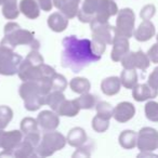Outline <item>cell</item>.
Masks as SVG:
<instances>
[{
	"label": "cell",
	"mask_w": 158,
	"mask_h": 158,
	"mask_svg": "<svg viewBox=\"0 0 158 158\" xmlns=\"http://www.w3.org/2000/svg\"><path fill=\"white\" fill-rule=\"evenodd\" d=\"M118 142L123 148L125 149H132L136 146L138 142V133L133 130H123L119 134Z\"/></svg>",
	"instance_id": "obj_25"
},
{
	"label": "cell",
	"mask_w": 158,
	"mask_h": 158,
	"mask_svg": "<svg viewBox=\"0 0 158 158\" xmlns=\"http://www.w3.org/2000/svg\"><path fill=\"white\" fill-rule=\"evenodd\" d=\"M54 74V68L44 64L42 55L38 52V50H33V49L22 61L18 72L19 77L23 81L27 80L42 81L46 79H50Z\"/></svg>",
	"instance_id": "obj_2"
},
{
	"label": "cell",
	"mask_w": 158,
	"mask_h": 158,
	"mask_svg": "<svg viewBox=\"0 0 158 158\" xmlns=\"http://www.w3.org/2000/svg\"><path fill=\"white\" fill-rule=\"evenodd\" d=\"M158 95V90L154 89L148 84H138L132 89V98L136 102L149 101Z\"/></svg>",
	"instance_id": "obj_17"
},
{
	"label": "cell",
	"mask_w": 158,
	"mask_h": 158,
	"mask_svg": "<svg viewBox=\"0 0 158 158\" xmlns=\"http://www.w3.org/2000/svg\"><path fill=\"white\" fill-rule=\"evenodd\" d=\"M20 126L23 134L39 131V125H38L37 119H34L31 117H25L24 119H22Z\"/></svg>",
	"instance_id": "obj_31"
},
{
	"label": "cell",
	"mask_w": 158,
	"mask_h": 158,
	"mask_svg": "<svg viewBox=\"0 0 158 158\" xmlns=\"http://www.w3.org/2000/svg\"><path fill=\"white\" fill-rule=\"evenodd\" d=\"M121 88V81L120 78L116 76L107 77L103 79L101 82V90L107 97H113L116 95L120 91Z\"/></svg>",
	"instance_id": "obj_22"
},
{
	"label": "cell",
	"mask_w": 158,
	"mask_h": 158,
	"mask_svg": "<svg viewBox=\"0 0 158 158\" xmlns=\"http://www.w3.org/2000/svg\"><path fill=\"white\" fill-rule=\"evenodd\" d=\"M144 113L146 118L149 121L153 123H158V103L155 101H151L149 100L144 107Z\"/></svg>",
	"instance_id": "obj_33"
},
{
	"label": "cell",
	"mask_w": 158,
	"mask_h": 158,
	"mask_svg": "<svg viewBox=\"0 0 158 158\" xmlns=\"http://www.w3.org/2000/svg\"><path fill=\"white\" fill-rule=\"evenodd\" d=\"M136 147L140 152H154L158 149V131L154 128L144 127L138 132Z\"/></svg>",
	"instance_id": "obj_10"
},
{
	"label": "cell",
	"mask_w": 158,
	"mask_h": 158,
	"mask_svg": "<svg viewBox=\"0 0 158 158\" xmlns=\"http://www.w3.org/2000/svg\"><path fill=\"white\" fill-rule=\"evenodd\" d=\"M5 37L0 44L10 49H15L19 46H29L33 50L39 49V41L35 38L34 34L27 29L21 28L18 23L9 22L5 25Z\"/></svg>",
	"instance_id": "obj_5"
},
{
	"label": "cell",
	"mask_w": 158,
	"mask_h": 158,
	"mask_svg": "<svg viewBox=\"0 0 158 158\" xmlns=\"http://www.w3.org/2000/svg\"><path fill=\"white\" fill-rule=\"evenodd\" d=\"M97 54L90 39H79L77 36H67L62 40L61 65L73 73L81 72L85 67L101 60Z\"/></svg>",
	"instance_id": "obj_1"
},
{
	"label": "cell",
	"mask_w": 158,
	"mask_h": 158,
	"mask_svg": "<svg viewBox=\"0 0 158 158\" xmlns=\"http://www.w3.org/2000/svg\"><path fill=\"white\" fill-rule=\"evenodd\" d=\"M22 61L23 57L14 52L13 49L0 44V75L13 76L18 74Z\"/></svg>",
	"instance_id": "obj_7"
},
{
	"label": "cell",
	"mask_w": 158,
	"mask_h": 158,
	"mask_svg": "<svg viewBox=\"0 0 158 158\" xmlns=\"http://www.w3.org/2000/svg\"><path fill=\"white\" fill-rule=\"evenodd\" d=\"M92 31V40L101 42L104 44H113L114 38L116 36V29L108 22H99L93 21L90 23Z\"/></svg>",
	"instance_id": "obj_9"
},
{
	"label": "cell",
	"mask_w": 158,
	"mask_h": 158,
	"mask_svg": "<svg viewBox=\"0 0 158 158\" xmlns=\"http://www.w3.org/2000/svg\"><path fill=\"white\" fill-rule=\"evenodd\" d=\"M79 112H80V107L77 104L76 100H65L55 113L59 116L75 117L79 114Z\"/></svg>",
	"instance_id": "obj_24"
},
{
	"label": "cell",
	"mask_w": 158,
	"mask_h": 158,
	"mask_svg": "<svg viewBox=\"0 0 158 158\" xmlns=\"http://www.w3.org/2000/svg\"><path fill=\"white\" fill-rule=\"evenodd\" d=\"M51 78L42 81H37V80L23 81V84L20 86L19 93L24 101V107L27 110L35 112L41 106L46 105L47 95L51 92Z\"/></svg>",
	"instance_id": "obj_3"
},
{
	"label": "cell",
	"mask_w": 158,
	"mask_h": 158,
	"mask_svg": "<svg viewBox=\"0 0 158 158\" xmlns=\"http://www.w3.org/2000/svg\"><path fill=\"white\" fill-rule=\"evenodd\" d=\"M39 5L40 9L44 12H49L53 8V0H36Z\"/></svg>",
	"instance_id": "obj_41"
},
{
	"label": "cell",
	"mask_w": 158,
	"mask_h": 158,
	"mask_svg": "<svg viewBox=\"0 0 158 158\" xmlns=\"http://www.w3.org/2000/svg\"><path fill=\"white\" fill-rule=\"evenodd\" d=\"M120 63L123 67L127 68V69L146 70L151 65V60H149L147 53L139 50L135 52H129L121 60Z\"/></svg>",
	"instance_id": "obj_11"
},
{
	"label": "cell",
	"mask_w": 158,
	"mask_h": 158,
	"mask_svg": "<svg viewBox=\"0 0 158 158\" xmlns=\"http://www.w3.org/2000/svg\"><path fill=\"white\" fill-rule=\"evenodd\" d=\"M37 121L39 127L44 132L54 131L60 126L59 115L54 110H42L38 114Z\"/></svg>",
	"instance_id": "obj_12"
},
{
	"label": "cell",
	"mask_w": 158,
	"mask_h": 158,
	"mask_svg": "<svg viewBox=\"0 0 158 158\" xmlns=\"http://www.w3.org/2000/svg\"><path fill=\"white\" fill-rule=\"evenodd\" d=\"M24 140L25 141H28L29 143L34 145L35 147L38 146V144L40 143L41 141V136H40V132L37 131V132H31V133H27V134H24Z\"/></svg>",
	"instance_id": "obj_38"
},
{
	"label": "cell",
	"mask_w": 158,
	"mask_h": 158,
	"mask_svg": "<svg viewBox=\"0 0 158 158\" xmlns=\"http://www.w3.org/2000/svg\"><path fill=\"white\" fill-rule=\"evenodd\" d=\"M75 100H76L80 110H92L98 104V98L93 94H90L89 92L84 93Z\"/></svg>",
	"instance_id": "obj_30"
},
{
	"label": "cell",
	"mask_w": 158,
	"mask_h": 158,
	"mask_svg": "<svg viewBox=\"0 0 158 158\" xmlns=\"http://www.w3.org/2000/svg\"><path fill=\"white\" fill-rule=\"evenodd\" d=\"M156 39H157V42H158V34H157V37H156Z\"/></svg>",
	"instance_id": "obj_46"
},
{
	"label": "cell",
	"mask_w": 158,
	"mask_h": 158,
	"mask_svg": "<svg viewBox=\"0 0 158 158\" xmlns=\"http://www.w3.org/2000/svg\"><path fill=\"white\" fill-rule=\"evenodd\" d=\"M156 13V7L152 3L149 5H146L142 8L140 12V16L142 20H152L153 16L155 15Z\"/></svg>",
	"instance_id": "obj_37"
},
{
	"label": "cell",
	"mask_w": 158,
	"mask_h": 158,
	"mask_svg": "<svg viewBox=\"0 0 158 158\" xmlns=\"http://www.w3.org/2000/svg\"><path fill=\"white\" fill-rule=\"evenodd\" d=\"M138 80H139V77L135 69L123 68V70L121 72L120 75L121 86L125 87L126 89H133L138 85Z\"/></svg>",
	"instance_id": "obj_27"
},
{
	"label": "cell",
	"mask_w": 158,
	"mask_h": 158,
	"mask_svg": "<svg viewBox=\"0 0 158 158\" xmlns=\"http://www.w3.org/2000/svg\"><path fill=\"white\" fill-rule=\"evenodd\" d=\"M66 143H67L66 138L60 132L55 131V130L44 132L42 140L36 147V152H37L38 156L49 157V156H52L55 152L63 149Z\"/></svg>",
	"instance_id": "obj_6"
},
{
	"label": "cell",
	"mask_w": 158,
	"mask_h": 158,
	"mask_svg": "<svg viewBox=\"0 0 158 158\" xmlns=\"http://www.w3.org/2000/svg\"><path fill=\"white\" fill-rule=\"evenodd\" d=\"M80 0H53V6L66 18L74 19L78 15Z\"/></svg>",
	"instance_id": "obj_16"
},
{
	"label": "cell",
	"mask_w": 158,
	"mask_h": 158,
	"mask_svg": "<svg viewBox=\"0 0 158 158\" xmlns=\"http://www.w3.org/2000/svg\"><path fill=\"white\" fill-rule=\"evenodd\" d=\"M147 55H148L149 60L152 63L158 64V42L154 44L151 48L147 51Z\"/></svg>",
	"instance_id": "obj_40"
},
{
	"label": "cell",
	"mask_w": 158,
	"mask_h": 158,
	"mask_svg": "<svg viewBox=\"0 0 158 158\" xmlns=\"http://www.w3.org/2000/svg\"><path fill=\"white\" fill-rule=\"evenodd\" d=\"M1 133H2V130H0V139H1Z\"/></svg>",
	"instance_id": "obj_45"
},
{
	"label": "cell",
	"mask_w": 158,
	"mask_h": 158,
	"mask_svg": "<svg viewBox=\"0 0 158 158\" xmlns=\"http://www.w3.org/2000/svg\"><path fill=\"white\" fill-rule=\"evenodd\" d=\"M147 84H148L151 87H153L154 89L158 90V66L154 68L153 72L149 74Z\"/></svg>",
	"instance_id": "obj_39"
},
{
	"label": "cell",
	"mask_w": 158,
	"mask_h": 158,
	"mask_svg": "<svg viewBox=\"0 0 158 158\" xmlns=\"http://www.w3.org/2000/svg\"><path fill=\"white\" fill-rule=\"evenodd\" d=\"M2 3H3V0H0V6H2Z\"/></svg>",
	"instance_id": "obj_44"
},
{
	"label": "cell",
	"mask_w": 158,
	"mask_h": 158,
	"mask_svg": "<svg viewBox=\"0 0 158 158\" xmlns=\"http://www.w3.org/2000/svg\"><path fill=\"white\" fill-rule=\"evenodd\" d=\"M118 11V6L114 0H85L77 16L82 23L108 22L112 16L117 15Z\"/></svg>",
	"instance_id": "obj_4"
},
{
	"label": "cell",
	"mask_w": 158,
	"mask_h": 158,
	"mask_svg": "<svg viewBox=\"0 0 158 158\" xmlns=\"http://www.w3.org/2000/svg\"><path fill=\"white\" fill-rule=\"evenodd\" d=\"M13 118V110L7 105L0 106V130H3L8 127Z\"/></svg>",
	"instance_id": "obj_32"
},
{
	"label": "cell",
	"mask_w": 158,
	"mask_h": 158,
	"mask_svg": "<svg viewBox=\"0 0 158 158\" xmlns=\"http://www.w3.org/2000/svg\"><path fill=\"white\" fill-rule=\"evenodd\" d=\"M12 155L16 158H31L38 156L37 152H36V147L28 141L25 140L19 143L18 146L12 151Z\"/></svg>",
	"instance_id": "obj_23"
},
{
	"label": "cell",
	"mask_w": 158,
	"mask_h": 158,
	"mask_svg": "<svg viewBox=\"0 0 158 158\" xmlns=\"http://www.w3.org/2000/svg\"><path fill=\"white\" fill-rule=\"evenodd\" d=\"M19 9L29 20H36L40 15V7L36 0H21Z\"/></svg>",
	"instance_id": "obj_21"
},
{
	"label": "cell",
	"mask_w": 158,
	"mask_h": 158,
	"mask_svg": "<svg viewBox=\"0 0 158 158\" xmlns=\"http://www.w3.org/2000/svg\"><path fill=\"white\" fill-rule=\"evenodd\" d=\"M22 140L23 132L21 130H11L8 132L2 130L0 139V148H2L3 151L12 152Z\"/></svg>",
	"instance_id": "obj_15"
},
{
	"label": "cell",
	"mask_w": 158,
	"mask_h": 158,
	"mask_svg": "<svg viewBox=\"0 0 158 158\" xmlns=\"http://www.w3.org/2000/svg\"><path fill=\"white\" fill-rule=\"evenodd\" d=\"M67 81L66 78L63 75H60L55 73L51 78V91L57 90V91H64L67 88Z\"/></svg>",
	"instance_id": "obj_36"
},
{
	"label": "cell",
	"mask_w": 158,
	"mask_h": 158,
	"mask_svg": "<svg viewBox=\"0 0 158 158\" xmlns=\"http://www.w3.org/2000/svg\"><path fill=\"white\" fill-rule=\"evenodd\" d=\"M2 14L7 20H15L20 15L18 0H3Z\"/></svg>",
	"instance_id": "obj_28"
},
{
	"label": "cell",
	"mask_w": 158,
	"mask_h": 158,
	"mask_svg": "<svg viewBox=\"0 0 158 158\" xmlns=\"http://www.w3.org/2000/svg\"><path fill=\"white\" fill-rule=\"evenodd\" d=\"M113 50L110 53V59L114 62H120L130 52L129 38L116 35L113 41Z\"/></svg>",
	"instance_id": "obj_13"
},
{
	"label": "cell",
	"mask_w": 158,
	"mask_h": 158,
	"mask_svg": "<svg viewBox=\"0 0 158 158\" xmlns=\"http://www.w3.org/2000/svg\"><path fill=\"white\" fill-rule=\"evenodd\" d=\"M155 35L156 28L153 22L151 20H143V22L134 31L133 37L140 42H146L151 40Z\"/></svg>",
	"instance_id": "obj_18"
},
{
	"label": "cell",
	"mask_w": 158,
	"mask_h": 158,
	"mask_svg": "<svg viewBox=\"0 0 158 158\" xmlns=\"http://www.w3.org/2000/svg\"><path fill=\"white\" fill-rule=\"evenodd\" d=\"M78 151H76L74 154H73V157H88V156H90V153H89L88 151H86L87 147H84V145L80 147H78Z\"/></svg>",
	"instance_id": "obj_42"
},
{
	"label": "cell",
	"mask_w": 158,
	"mask_h": 158,
	"mask_svg": "<svg viewBox=\"0 0 158 158\" xmlns=\"http://www.w3.org/2000/svg\"><path fill=\"white\" fill-rule=\"evenodd\" d=\"M65 95L63 94V91L53 90L47 95L46 99V105H48L52 110L56 112L57 108L61 106V104L65 101Z\"/></svg>",
	"instance_id": "obj_29"
},
{
	"label": "cell",
	"mask_w": 158,
	"mask_h": 158,
	"mask_svg": "<svg viewBox=\"0 0 158 158\" xmlns=\"http://www.w3.org/2000/svg\"><path fill=\"white\" fill-rule=\"evenodd\" d=\"M135 14L133 10L130 8L121 9L117 13L116 19V35L123 36V37L131 38L133 37L134 31H135Z\"/></svg>",
	"instance_id": "obj_8"
},
{
	"label": "cell",
	"mask_w": 158,
	"mask_h": 158,
	"mask_svg": "<svg viewBox=\"0 0 158 158\" xmlns=\"http://www.w3.org/2000/svg\"><path fill=\"white\" fill-rule=\"evenodd\" d=\"M87 140H88V136H87L86 131L80 127H75L70 129L67 136H66V141H67L68 145L76 147V148L86 144Z\"/></svg>",
	"instance_id": "obj_19"
},
{
	"label": "cell",
	"mask_w": 158,
	"mask_h": 158,
	"mask_svg": "<svg viewBox=\"0 0 158 158\" xmlns=\"http://www.w3.org/2000/svg\"><path fill=\"white\" fill-rule=\"evenodd\" d=\"M157 157V155L153 153V152H141L140 154L138 155V157Z\"/></svg>",
	"instance_id": "obj_43"
},
{
	"label": "cell",
	"mask_w": 158,
	"mask_h": 158,
	"mask_svg": "<svg viewBox=\"0 0 158 158\" xmlns=\"http://www.w3.org/2000/svg\"><path fill=\"white\" fill-rule=\"evenodd\" d=\"M95 110H97V115L105 119H108V120L112 118L113 114H114V108L107 102H98Z\"/></svg>",
	"instance_id": "obj_34"
},
{
	"label": "cell",
	"mask_w": 158,
	"mask_h": 158,
	"mask_svg": "<svg viewBox=\"0 0 158 158\" xmlns=\"http://www.w3.org/2000/svg\"><path fill=\"white\" fill-rule=\"evenodd\" d=\"M110 128V120L97 115L92 119V129L98 133H103Z\"/></svg>",
	"instance_id": "obj_35"
},
{
	"label": "cell",
	"mask_w": 158,
	"mask_h": 158,
	"mask_svg": "<svg viewBox=\"0 0 158 158\" xmlns=\"http://www.w3.org/2000/svg\"><path fill=\"white\" fill-rule=\"evenodd\" d=\"M135 115V107L130 102H120L114 107L113 117L116 121L120 123H128Z\"/></svg>",
	"instance_id": "obj_14"
},
{
	"label": "cell",
	"mask_w": 158,
	"mask_h": 158,
	"mask_svg": "<svg viewBox=\"0 0 158 158\" xmlns=\"http://www.w3.org/2000/svg\"><path fill=\"white\" fill-rule=\"evenodd\" d=\"M48 26L54 33H62L68 26V18L61 12H54L48 18Z\"/></svg>",
	"instance_id": "obj_20"
},
{
	"label": "cell",
	"mask_w": 158,
	"mask_h": 158,
	"mask_svg": "<svg viewBox=\"0 0 158 158\" xmlns=\"http://www.w3.org/2000/svg\"><path fill=\"white\" fill-rule=\"evenodd\" d=\"M69 88L73 92L78 93V94H84L89 92L91 89V84L87 78L84 77H75L69 81Z\"/></svg>",
	"instance_id": "obj_26"
}]
</instances>
